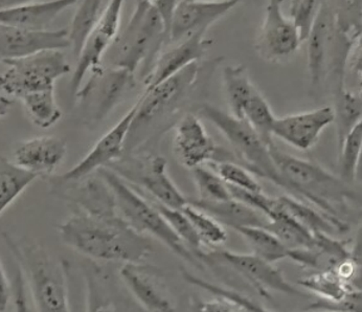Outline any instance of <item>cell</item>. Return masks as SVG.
<instances>
[{"mask_svg": "<svg viewBox=\"0 0 362 312\" xmlns=\"http://www.w3.org/2000/svg\"><path fill=\"white\" fill-rule=\"evenodd\" d=\"M58 231L63 243L89 260L141 263L153 250L150 238L134 230L117 209L85 212L73 209Z\"/></svg>", "mask_w": 362, "mask_h": 312, "instance_id": "obj_1", "label": "cell"}, {"mask_svg": "<svg viewBox=\"0 0 362 312\" xmlns=\"http://www.w3.org/2000/svg\"><path fill=\"white\" fill-rule=\"evenodd\" d=\"M200 69L199 62L194 63L156 88L144 91L128 133L125 154H132L147 143L180 110L195 89Z\"/></svg>", "mask_w": 362, "mask_h": 312, "instance_id": "obj_2", "label": "cell"}, {"mask_svg": "<svg viewBox=\"0 0 362 312\" xmlns=\"http://www.w3.org/2000/svg\"><path fill=\"white\" fill-rule=\"evenodd\" d=\"M15 260L21 264L37 312H71L69 299V264L40 245L19 243L2 234Z\"/></svg>", "mask_w": 362, "mask_h": 312, "instance_id": "obj_3", "label": "cell"}, {"mask_svg": "<svg viewBox=\"0 0 362 312\" xmlns=\"http://www.w3.org/2000/svg\"><path fill=\"white\" fill-rule=\"evenodd\" d=\"M165 43V25L153 1H137L129 23L113 43L111 63L132 74L141 67V76L146 79Z\"/></svg>", "mask_w": 362, "mask_h": 312, "instance_id": "obj_4", "label": "cell"}, {"mask_svg": "<svg viewBox=\"0 0 362 312\" xmlns=\"http://www.w3.org/2000/svg\"><path fill=\"white\" fill-rule=\"evenodd\" d=\"M98 173L104 178L115 196V206L119 215L137 232L156 237L174 254L193 265L199 266L197 257L175 234L154 202H149L135 191L109 168H102Z\"/></svg>", "mask_w": 362, "mask_h": 312, "instance_id": "obj_5", "label": "cell"}, {"mask_svg": "<svg viewBox=\"0 0 362 312\" xmlns=\"http://www.w3.org/2000/svg\"><path fill=\"white\" fill-rule=\"evenodd\" d=\"M198 115L213 124L226 137L240 158L245 163L248 171L266 178L283 189L291 192V187L276 169V163L269 152V146L266 145L250 124L239 120L233 115L204 104L198 109Z\"/></svg>", "mask_w": 362, "mask_h": 312, "instance_id": "obj_6", "label": "cell"}, {"mask_svg": "<svg viewBox=\"0 0 362 312\" xmlns=\"http://www.w3.org/2000/svg\"><path fill=\"white\" fill-rule=\"evenodd\" d=\"M2 62L8 65L0 78L2 91L18 99L28 93L54 89L59 78L71 73L62 51L43 52Z\"/></svg>", "mask_w": 362, "mask_h": 312, "instance_id": "obj_7", "label": "cell"}, {"mask_svg": "<svg viewBox=\"0 0 362 312\" xmlns=\"http://www.w3.org/2000/svg\"><path fill=\"white\" fill-rule=\"evenodd\" d=\"M167 165V159L163 156H128L107 168L125 182L143 187L159 204L171 209H182L189 204V198L181 193L168 175Z\"/></svg>", "mask_w": 362, "mask_h": 312, "instance_id": "obj_8", "label": "cell"}, {"mask_svg": "<svg viewBox=\"0 0 362 312\" xmlns=\"http://www.w3.org/2000/svg\"><path fill=\"white\" fill-rule=\"evenodd\" d=\"M200 260L218 262L230 266L256 288L262 296H268L272 291L289 296H304V292L290 284L274 264L263 260L252 253L244 254L230 250H214L204 253Z\"/></svg>", "mask_w": 362, "mask_h": 312, "instance_id": "obj_9", "label": "cell"}, {"mask_svg": "<svg viewBox=\"0 0 362 312\" xmlns=\"http://www.w3.org/2000/svg\"><path fill=\"white\" fill-rule=\"evenodd\" d=\"M269 152L276 169L291 187L292 193L303 196L327 214L332 213V208L322 198L320 192L337 183L334 176L316 163L281 151L274 143L269 146Z\"/></svg>", "mask_w": 362, "mask_h": 312, "instance_id": "obj_10", "label": "cell"}, {"mask_svg": "<svg viewBox=\"0 0 362 312\" xmlns=\"http://www.w3.org/2000/svg\"><path fill=\"white\" fill-rule=\"evenodd\" d=\"M137 109L139 100L115 127L105 133L80 163L52 180L58 183L78 182L123 158L128 133Z\"/></svg>", "mask_w": 362, "mask_h": 312, "instance_id": "obj_11", "label": "cell"}, {"mask_svg": "<svg viewBox=\"0 0 362 312\" xmlns=\"http://www.w3.org/2000/svg\"><path fill=\"white\" fill-rule=\"evenodd\" d=\"M123 2L119 0L108 2L101 21L85 43L69 83L71 93L75 97L82 88L85 76L88 71L95 74L103 69L101 64L104 54L119 36Z\"/></svg>", "mask_w": 362, "mask_h": 312, "instance_id": "obj_12", "label": "cell"}, {"mask_svg": "<svg viewBox=\"0 0 362 312\" xmlns=\"http://www.w3.org/2000/svg\"><path fill=\"white\" fill-rule=\"evenodd\" d=\"M136 84L134 74L112 67L93 74L88 82L76 97L81 101H90L93 121L101 122L130 93Z\"/></svg>", "mask_w": 362, "mask_h": 312, "instance_id": "obj_13", "label": "cell"}, {"mask_svg": "<svg viewBox=\"0 0 362 312\" xmlns=\"http://www.w3.org/2000/svg\"><path fill=\"white\" fill-rule=\"evenodd\" d=\"M300 43V35L289 17L283 13L281 1L268 2L256 42L259 56L266 61H281L296 54Z\"/></svg>", "mask_w": 362, "mask_h": 312, "instance_id": "obj_14", "label": "cell"}, {"mask_svg": "<svg viewBox=\"0 0 362 312\" xmlns=\"http://www.w3.org/2000/svg\"><path fill=\"white\" fill-rule=\"evenodd\" d=\"M71 47L67 28L34 30L0 25V54L2 60L25 58L43 52L62 51Z\"/></svg>", "mask_w": 362, "mask_h": 312, "instance_id": "obj_15", "label": "cell"}, {"mask_svg": "<svg viewBox=\"0 0 362 312\" xmlns=\"http://www.w3.org/2000/svg\"><path fill=\"white\" fill-rule=\"evenodd\" d=\"M124 283L147 312H175L173 301L158 270L143 263L123 264L119 270Z\"/></svg>", "mask_w": 362, "mask_h": 312, "instance_id": "obj_16", "label": "cell"}, {"mask_svg": "<svg viewBox=\"0 0 362 312\" xmlns=\"http://www.w3.org/2000/svg\"><path fill=\"white\" fill-rule=\"evenodd\" d=\"M335 122L334 108L320 107L305 112L276 117L272 135L298 150L314 147L322 131Z\"/></svg>", "mask_w": 362, "mask_h": 312, "instance_id": "obj_17", "label": "cell"}, {"mask_svg": "<svg viewBox=\"0 0 362 312\" xmlns=\"http://www.w3.org/2000/svg\"><path fill=\"white\" fill-rule=\"evenodd\" d=\"M174 152L185 167L193 170L216 161L218 148L199 117L187 113L175 127Z\"/></svg>", "mask_w": 362, "mask_h": 312, "instance_id": "obj_18", "label": "cell"}, {"mask_svg": "<svg viewBox=\"0 0 362 312\" xmlns=\"http://www.w3.org/2000/svg\"><path fill=\"white\" fill-rule=\"evenodd\" d=\"M238 4L237 0L178 1L169 42L185 40L198 32H207L209 26L228 14Z\"/></svg>", "mask_w": 362, "mask_h": 312, "instance_id": "obj_19", "label": "cell"}, {"mask_svg": "<svg viewBox=\"0 0 362 312\" xmlns=\"http://www.w3.org/2000/svg\"><path fill=\"white\" fill-rule=\"evenodd\" d=\"M206 32H198L181 41L180 45L159 54L153 69L145 79V91L156 88L194 63L199 62L213 41L206 38Z\"/></svg>", "mask_w": 362, "mask_h": 312, "instance_id": "obj_20", "label": "cell"}, {"mask_svg": "<svg viewBox=\"0 0 362 312\" xmlns=\"http://www.w3.org/2000/svg\"><path fill=\"white\" fill-rule=\"evenodd\" d=\"M66 141L54 135H42L23 141L14 154V163L39 178L56 171L66 156Z\"/></svg>", "mask_w": 362, "mask_h": 312, "instance_id": "obj_21", "label": "cell"}, {"mask_svg": "<svg viewBox=\"0 0 362 312\" xmlns=\"http://www.w3.org/2000/svg\"><path fill=\"white\" fill-rule=\"evenodd\" d=\"M334 21L330 6L322 2L315 25L307 39V67L312 87H317L324 78Z\"/></svg>", "mask_w": 362, "mask_h": 312, "instance_id": "obj_22", "label": "cell"}, {"mask_svg": "<svg viewBox=\"0 0 362 312\" xmlns=\"http://www.w3.org/2000/svg\"><path fill=\"white\" fill-rule=\"evenodd\" d=\"M75 0H57V1L32 2L19 4L11 8H1L0 23L2 25L26 28V30H45L52 21L66 8L76 4Z\"/></svg>", "mask_w": 362, "mask_h": 312, "instance_id": "obj_23", "label": "cell"}, {"mask_svg": "<svg viewBox=\"0 0 362 312\" xmlns=\"http://www.w3.org/2000/svg\"><path fill=\"white\" fill-rule=\"evenodd\" d=\"M189 204L206 212L222 226H230L233 230L240 228L266 229L269 224V220L263 214L233 198L220 202H206L198 198L189 200Z\"/></svg>", "mask_w": 362, "mask_h": 312, "instance_id": "obj_24", "label": "cell"}, {"mask_svg": "<svg viewBox=\"0 0 362 312\" xmlns=\"http://www.w3.org/2000/svg\"><path fill=\"white\" fill-rule=\"evenodd\" d=\"M269 224L267 230L274 233L290 250H309L314 246L315 235L294 219L284 209L281 208L276 198V206L268 214Z\"/></svg>", "mask_w": 362, "mask_h": 312, "instance_id": "obj_25", "label": "cell"}, {"mask_svg": "<svg viewBox=\"0 0 362 312\" xmlns=\"http://www.w3.org/2000/svg\"><path fill=\"white\" fill-rule=\"evenodd\" d=\"M95 262L86 261L83 265L86 287V312H117L108 276Z\"/></svg>", "mask_w": 362, "mask_h": 312, "instance_id": "obj_26", "label": "cell"}, {"mask_svg": "<svg viewBox=\"0 0 362 312\" xmlns=\"http://www.w3.org/2000/svg\"><path fill=\"white\" fill-rule=\"evenodd\" d=\"M107 4L108 2L106 1H82L78 6L69 30V42L76 59L78 58L85 43L101 21Z\"/></svg>", "mask_w": 362, "mask_h": 312, "instance_id": "obj_27", "label": "cell"}, {"mask_svg": "<svg viewBox=\"0 0 362 312\" xmlns=\"http://www.w3.org/2000/svg\"><path fill=\"white\" fill-rule=\"evenodd\" d=\"M37 174L1 157L0 163V211L4 213L23 191L38 178Z\"/></svg>", "mask_w": 362, "mask_h": 312, "instance_id": "obj_28", "label": "cell"}, {"mask_svg": "<svg viewBox=\"0 0 362 312\" xmlns=\"http://www.w3.org/2000/svg\"><path fill=\"white\" fill-rule=\"evenodd\" d=\"M223 84L232 115L237 119H243L244 108L257 91L245 67L243 65L226 67L223 71Z\"/></svg>", "mask_w": 362, "mask_h": 312, "instance_id": "obj_29", "label": "cell"}, {"mask_svg": "<svg viewBox=\"0 0 362 312\" xmlns=\"http://www.w3.org/2000/svg\"><path fill=\"white\" fill-rule=\"evenodd\" d=\"M298 287L315 294L320 300L339 303L352 291L350 284L342 280L335 270H317L306 278L298 281Z\"/></svg>", "mask_w": 362, "mask_h": 312, "instance_id": "obj_30", "label": "cell"}, {"mask_svg": "<svg viewBox=\"0 0 362 312\" xmlns=\"http://www.w3.org/2000/svg\"><path fill=\"white\" fill-rule=\"evenodd\" d=\"M242 236L252 250V254L274 264L290 258L291 250L265 228H240L235 230Z\"/></svg>", "mask_w": 362, "mask_h": 312, "instance_id": "obj_31", "label": "cell"}, {"mask_svg": "<svg viewBox=\"0 0 362 312\" xmlns=\"http://www.w3.org/2000/svg\"><path fill=\"white\" fill-rule=\"evenodd\" d=\"M278 204L281 208L285 209L288 214L292 216L294 219L298 220L303 226L310 231L312 234H328L333 232L334 228H341L339 222L330 220L331 218L327 217L324 214L315 211L308 204L290 197V196H281L276 198Z\"/></svg>", "mask_w": 362, "mask_h": 312, "instance_id": "obj_32", "label": "cell"}, {"mask_svg": "<svg viewBox=\"0 0 362 312\" xmlns=\"http://www.w3.org/2000/svg\"><path fill=\"white\" fill-rule=\"evenodd\" d=\"M28 117L35 125L40 128H49L62 117L54 95V88L49 91L28 93L21 98Z\"/></svg>", "mask_w": 362, "mask_h": 312, "instance_id": "obj_33", "label": "cell"}, {"mask_svg": "<svg viewBox=\"0 0 362 312\" xmlns=\"http://www.w3.org/2000/svg\"><path fill=\"white\" fill-rule=\"evenodd\" d=\"M244 121L250 124V127L259 135V139L267 146L272 145V131L276 117H274L268 102L258 91L254 93L252 99L246 104L243 111Z\"/></svg>", "mask_w": 362, "mask_h": 312, "instance_id": "obj_34", "label": "cell"}, {"mask_svg": "<svg viewBox=\"0 0 362 312\" xmlns=\"http://www.w3.org/2000/svg\"><path fill=\"white\" fill-rule=\"evenodd\" d=\"M181 211L185 214L195 228L196 232L202 238L204 246H220L228 240V233L219 221L206 214V212L187 204Z\"/></svg>", "mask_w": 362, "mask_h": 312, "instance_id": "obj_35", "label": "cell"}, {"mask_svg": "<svg viewBox=\"0 0 362 312\" xmlns=\"http://www.w3.org/2000/svg\"><path fill=\"white\" fill-rule=\"evenodd\" d=\"M156 208L163 214L165 219L167 220L169 226H171L172 230L175 232V234L182 240L183 243L200 259L202 255L204 254V242L202 238L199 237L198 233L196 232L192 222L189 221V218L185 216L181 209H171L169 207L163 206L159 202H154Z\"/></svg>", "mask_w": 362, "mask_h": 312, "instance_id": "obj_36", "label": "cell"}, {"mask_svg": "<svg viewBox=\"0 0 362 312\" xmlns=\"http://www.w3.org/2000/svg\"><path fill=\"white\" fill-rule=\"evenodd\" d=\"M337 123L338 141L340 144L349 131L362 120V98L361 95L341 91L338 95L334 109Z\"/></svg>", "mask_w": 362, "mask_h": 312, "instance_id": "obj_37", "label": "cell"}, {"mask_svg": "<svg viewBox=\"0 0 362 312\" xmlns=\"http://www.w3.org/2000/svg\"><path fill=\"white\" fill-rule=\"evenodd\" d=\"M192 174L199 192V200L214 202L232 200L228 183L211 168L200 166L192 170Z\"/></svg>", "mask_w": 362, "mask_h": 312, "instance_id": "obj_38", "label": "cell"}, {"mask_svg": "<svg viewBox=\"0 0 362 312\" xmlns=\"http://www.w3.org/2000/svg\"><path fill=\"white\" fill-rule=\"evenodd\" d=\"M339 148L342 178L355 180L362 154V120L349 131Z\"/></svg>", "mask_w": 362, "mask_h": 312, "instance_id": "obj_39", "label": "cell"}, {"mask_svg": "<svg viewBox=\"0 0 362 312\" xmlns=\"http://www.w3.org/2000/svg\"><path fill=\"white\" fill-rule=\"evenodd\" d=\"M209 168L228 185L245 190V191L261 193L262 187L254 175L245 167L230 161H211L207 163Z\"/></svg>", "mask_w": 362, "mask_h": 312, "instance_id": "obj_40", "label": "cell"}, {"mask_svg": "<svg viewBox=\"0 0 362 312\" xmlns=\"http://www.w3.org/2000/svg\"><path fill=\"white\" fill-rule=\"evenodd\" d=\"M182 277L189 284L194 285V287L200 288V289L206 290L209 294H214L215 296L219 298L228 299L232 302L237 304L238 306L242 307L244 311L247 312H274L266 307L262 306L259 303L250 300L247 296L240 292L235 291L228 288L220 287V285L214 284V283L209 282V281L204 280V279L198 278L195 275L182 270Z\"/></svg>", "mask_w": 362, "mask_h": 312, "instance_id": "obj_41", "label": "cell"}, {"mask_svg": "<svg viewBox=\"0 0 362 312\" xmlns=\"http://www.w3.org/2000/svg\"><path fill=\"white\" fill-rule=\"evenodd\" d=\"M320 6L322 2L313 0L290 1L289 19L296 26L302 42L308 39L312 28L315 25Z\"/></svg>", "mask_w": 362, "mask_h": 312, "instance_id": "obj_42", "label": "cell"}, {"mask_svg": "<svg viewBox=\"0 0 362 312\" xmlns=\"http://www.w3.org/2000/svg\"><path fill=\"white\" fill-rule=\"evenodd\" d=\"M16 274L13 279L12 305L15 312H37L30 285L21 264L16 261Z\"/></svg>", "mask_w": 362, "mask_h": 312, "instance_id": "obj_43", "label": "cell"}, {"mask_svg": "<svg viewBox=\"0 0 362 312\" xmlns=\"http://www.w3.org/2000/svg\"><path fill=\"white\" fill-rule=\"evenodd\" d=\"M197 312H247L242 307L228 300L215 296V299L198 303Z\"/></svg>", "mask_w": 362, "mask_h": 312, "instance_id": "obj_44", "label": "cell"}, {"mask_svg": "<svg viewBox=\"0 0 362 312\" xmlns=\"http://www.w3.org/2000/svg\"><path fill=\"white\" fill-rule=\"evenodd\" d=\"M153 4L160 15L163 25H165L167 41L169 43L170 33H171L172 23H173L174 14H175L178 1H153Z\"/></svg>", "mask_w": 362, "mask_h": 312, "instance_id": "obj_45", "label": "cell"}, {"mask_svg": "<svg viewBox=\"0 0 362 312\" xmlns=\"http://www.w3.org/2000/svg\"><path fill=\"white\" fill-rule=\"evenodd\" d=\"M13 300L12 281L8 279L4 265L0 266V311L6 312Z\"/></svg>", "mask_w": 362, "mask_h": 312, "instance_id": "obj_46", "label": "cell"}, {"mask_svg": "<svg viewBox=\"0 0 362 312\" xmlns=\"http://www.w3.org/2000/svg\"><path fill=\"white\" fill-rule=\"evenodd\" d=\"M350 63L353 71L361 78V89L359 95L362 98V35L357 39L356 43L353 47L352 52H351Z\"/></svg>", "mask_w": 362, "mask_h": 312, "instance_id": "obj_47", "label": "cell"}, {"mask_svg": "<svg viewBox=\"0 0 362 312\" xmlns=\"http://www.w3.org/2000/svg\"><path fill=\"white\" fill-rule=\"evenodd\" d=\"M351 258L353 261L362 267V224L357 230L356 235H355L354 241H353L352 248H351Z\"/></svg>", "mask_w": 362, "mask_h": 312, "instance_id": "obj_48", "label": "cell"}, {"mask_svg": "<svg viewBox=\"0 0 362 312\" xmlns=\"http://www.w3.org/2000/svg\"><path fill=\"white\" fill-rule=\"evenodd\" d=\"M356 178L362 180V154L361 157V161H359L358 169H357V175Z\"/></svg>", "mask_w": 362, "mask_h": 312, "instance_id": "obj_49", "label": "cell"}, {"mask_svg": "<svg viewBox=\"0 0 362 312\" xmlns=\"http://www.w3.org/2000/svg\"><path fill=\"white\" fill-rule=\"evenodd\" d=\"M302 312H344V311H305Z\"/></svg>", "mask_w": 362, "mask_h": 312, "instance_id": "obj_50", "label": "cell"}]
</instances>
